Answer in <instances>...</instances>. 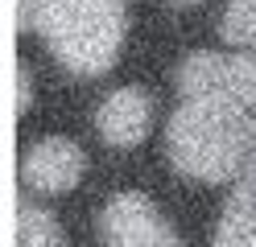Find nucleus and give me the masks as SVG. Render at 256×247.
I'll use <instances>...</instances> for the list:
<instances>
[{
  "instance_id": "f257e3e1",
  "label": "nucleus",
  "mask_w": 256,
  "mask_h": 247,
  "mask_svg": "<svg viewBox=\"0 0 256 247\" xmlns=\"http://www.w3.org/2000/svg\"><path fill=\"white\" fill-rule=\"evenodd\" d=\"M166 157L190 181H236L256 161V120L240 99H182L166 128Z\"/></svg>"
},
{
  "instance_id": "f03ea898",
  "label": "nucleus",
  "mask_w": 256,
  "mask_h": 247,
  "mask_svg": "<svg viewBox=\"0 0 256 247\" xmlns=\"http://www.w3.org/2000/svg\"><path fill=\"white\" fill-rule=\"evenodd\" d=\"M50 54L74 74H104L116 66L128 29V0H50L42 12Z\"/></svg>"
},
{
  "instance_id": "7ed1b4c3",
  "label": "nucleus",
  "mask_w": 256,
  "mask_h": 247,
  "mask_svg": "<svg viewBox=\"0 0 256 247\" xmlns=\"http://www.w3.org/2000/svg\"><path fill=\"white\" fill-rule=\"evenodd\" d=\"M100 235L108 247H182L157 202L136 190L116 194L100 210Z\"/></svg>"
},
{
  "instance_id": "20e7f679",
  "label": "nucleus",
  "mask_w": 256,
  "mask_h": 247,
  "mask_svg": "<svg viewBox=\"0 0 256 247\" xmlns=\"http://www.w3.org/2000/svg\"><path fill=\"white\" fill-rule=\"evenodd\" d=\"M83 169H87V153L66 136H46L38 144H29L21 157V181L25 190H38V194L74 190Z\"/></svg>"
},
{
  "instance_id": "39448f33",
  "label": "nucleus",
  "mask_w": 256,
  "mask_h": 247,
  "mask_svg": "<svg viewBox=\"0 0 256 247\" xmlns=\"http://www.w3.org/2000/svg\"><path fill=\"white\" fill-rule=\"evenodd\" d=\"M149 128H153V99L140 87H116L95 111V132L112 148L140 144L149 136Z\"/></svg>"
},
{
  "instance_id": "423d86ee",
  "label": "nucleus",
  "mask_w": 256,
  "mask_h": 247,
  "mask_svg": "<svg viewBox=\"0 0 256 247\" xmlns=\"http://www.w3.org/2000/svg\"><path fill=\"white\" fill-rule=\"evenodd\" d=\"M236 87V54H215V49H194L178 66V91L182 99H219Z\"/></svg>"
},
{
  "instance_id": "0eeeda50",
  "label": "nucleus",
  "mask_w": 256,
  "mask_h": 247,
  "mask_svg": "<svg viewBox=\"0 0 256 247\" xmlns=\"http://www.w3.org/2000/svg\"><path fill=\"white\" fill-rule=\"evenodd\" d=\"M215 247H256V161L223 202V214L215 223Z\"/></svg>"
},
{
  "instance_id": "6e6552de",
  "label": "nucleus",
  "mask_w": 256,
  "mask_h": 247,
  "mask_svg": "<svg viewBox=\"0 0 256 247\" xmlns=\"http://www.w3.org/2000/svg\"><path fill=\"white\" fill-rule=\"evenodd\" d=\"M17 247H66V231L50 210H42L34 202H17V227H12Z\"/></svg>"
},
{
  "instance_id": "1a4fd4ad",
  "label": "nucleus",
  "mask_w": 256,
  "mask_h": 247,
  "mask_svg": "<svg viewBox=\"0 0 256 247\" xmlns=\"http://www.w3.org/2000/svg\"><path fill=\"white\" fill-rule=\"evenodd\" d=\"M219 33L236 49H256V0H228L219 16Z\"/></svg>"
},
{
  "instance_id": "9d476101",
  "label": "nucleus",
  "mask_w": 256,
  "mask_h": 247,
  "mask_svg": "<svg viewBox=\"0 0 256 247\" xmlns=\"http://www.w3.org/2000/svg\"><path fill=\"white\" fill-rule=\"evenodd\" d=\"M46 4H50V0H12V16H17V29H21V33L38 29Z\"/></svg>"
},
{
  "instance_id": "9b49d317",
  "label": "nucleus",
  "mask_w": 256,
  "mask_h": 247,
  "mask_svg": "<svg viewBox=\"0 0 256 247\" xmlns=\"http://www.w3.org/2000/svg\"><path fill=\"white\" fill-rule=\"evenodd\" d=\"M29 95H34V74L25 62H17V115L29 111Z\"/></svg>"
},
{
  "instance_id": "f8f14e48",
  "label": "nucleus",
  "mask_w": 256,
  "mask_h": 247,
  "mask_svg": "<svg viewBox=\"0 0 256 247\" xmlns=\"http://www.w3.org/2000/svg\"><path fill=\"white\" fill-rule=\"evenodd\" d=\"M174 4H198V0H174Z\"/></svg>"
}]
</instances>
